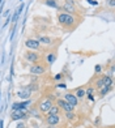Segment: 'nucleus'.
I'll return each mask as SVG.
<instances>
[{
    "mask_svg": "<svg viewBox=\"0 0 115 128\" xmlns=\"http://www.w3.org/2000/svg\"><path fill=\"white\" fill-rule=\"evenodd\" d=\"M46 122H47L48 126H56L60 122V118H59V115H58V114L56 115H47Z\"/></svg>",
    "mask_w": 115,
    "mask_h": 128,
    "instance_id": "nucleus-9",
    "label": "nucleus"
},
{
    "mask_svg": "<svg viewBox=\"0 0 115 128\" xmlns=\"http://www.w3.org/2000/svg\"><path fill=\"white\" fill-rule=\"evenodd\" d=\"M56 104H58V107L62 108V110H64L66 112L73 111V108H74V106H72L71 103H68L66 100H62V98H59V100L56 101Z\"/></svg>",
    "mask_w": 115,
    "mask_h": 128,
    "instance_id": "nucleus-4",
    "label": "nucleus"
},
{
    "mask_svg": "<svg viewBox=\"0 0 115 128\" xmlns=\"http://www.w3.org/2000/svg\"><path fill=\"white\" fill-rule=\"evenodd\" d=\"M93 94H94V89L93 88H88L85 90V96H88L89 100H93Z\"/></svg>",
    "mask_w": 115,
    "mask_h": 128,
    "instance_id": "nucleus-16",
    "label": "nucleus"
},
{
    "mask_svg": "<svg viewBox=\"0 0 115 128\" xmlns=\"http://www.w3.org/2000/svg\"><path fill=\"white\" fill-rule=\"evenodd\" d=\"M29 104V101H25V102H21V103H13L12 106V110H18V108H25Z\"/></svg>",
    "mask_w": 115,
    "mask_h": 128,
    "instance_id": "nucleus-14",
    "label": "nucleus"
},
{
    "mask_svg": "<svg viewBox=\"0 0 115 128\" xmlns=\"http://www.w3.org/2000/svg\"><path fill=\"white\" fill-rule=\"evenodd\" d=\"M106 5H108V7H114V0H106Z\"/></svg>",
    "mask_w": 115,
    "mask_h": 128,
    "instance_id": "nucleus-24",
    "label": "nucleus"
},
{
    "mask_svg": "<svg viewBox=\"0 0 115 128\" xmlns=\"http://www.w3.org/2000/svg\"><path fill=\"white\" fill-rule=\"evenodd\" d=\"M88 2H89L92 5H97V4H98V2H94V0H88Z\"/></svg>",
    "mask_w": 115,
    "mask_h": 128,
    "instance_id": "nucleus-27",
    "label": "nucleus"
},
{
    "mask_svg": "<svg viewBox=\"0 0 115 128\" xmlns=\"http://www.w3.org/2000/svg\"><path fill=\"white\" fill-rule=\"evenodd\" d=\"M0 128H3V120H0Z\"/></svg>",
    "mask_w": 115,
    "mask_h": 128,
    "instance_id": "nucleus-31",
    "label": "nucleus"
},
{
    "mask_svg": "<svg viewBox=\"0 0 115 128\" xmlns=\"http://www.w3.org/2000/svg\"><path fill=\"white\" fill-rule=\"evenodd\" d=\"M30 94H32V92H29L28 89H24V90H21V92L17 93V96H18L21 100H28V98L30 97Z\"/></svg>",
    "mask_w": 115,
    "mask_h": 128,
    "instance_id": "nucleus-11",
    "label": "nucleus"
},
{
    "mask_svg": "<svg viewBox=\"0 0 115 128\" xmlns=\"http://www.w3.org/2000/svg\"><path fill=\"white\" fill-rule=\"evenodd\" d=\"M66 116H67V118L70 119V120H73L74 118H76V115L73 114V111H68V112H66Z\"/></svg>",
    "mask_w": 115,
    "mask_h": 128,
    "instance_id": "nucleus-21",
    "label": "nucleus"
},
{
    "mask_svg": "<svg viewBox=\"0 0 115 128\" xmlns=\"http://www.w3.org/2000/svg\"><path fill=\"white\" fill-rule=\"evenodd\" d=\"M111 88H112V86H102V88H101V96H106L107 93L111 90Z\"/></svg>",
    "mask_w": 115,
    "mask_h": 128,
    "instance_id": "nucleus-18",
    "label": "nucleus"
},
{
    "mask_svg": "<svg viewBox=\"0 0 115 128\" xmlns=\"http://www.w3.org/2000/svg\"><path fill=\"white\" fill-rule=\"evenodd\" d=\"M74 96L77 97V100H78V98L85 97V89L84 88H77L76 89V93H74Z\"/></svg>",
    "mask_w": 115,
    "mask_h": 128,
    "instance_id": "nucleus-15",
    "label": "nucleus"
},
{
    "mask_svg": "<svg viewBox=\"0 0 115 128\" xmlns=\"http://www.w3.org/2000/svg\"><path fill=\"white\" fill-rule=\"evenodd\" d=\"M64 100H66L68 103H71L72 106H77L78 100H77V97L74 96V94H72V93H67V94L64 96Z\"/></svg>",
    "mask_w": 115,
    "mask_h": 128,
    "instance_id": "nucleus-10",
    "label": "nucleus"
},
{
    "mask_svg": "<svg viewBox=\"0 0 115 128\" xmlns=\"http://www.w3.org/2000/svg\"><path fill=\"white\" fill-rule=\"evenodd\" d=\"M38 43L39 44H51V43H52V39H51V38H48V37H39L38 38Z\"/></svg>",
    "mask_w": 115,
    "mask_h": 128,
    "instance_id": "nucleus-13",
    "label": "nucleus"
},
{
    "mask_svg": "<svg viewBox=\"0 0 115 128\" xmlns=\"http://www.w3.org/2000/svg\"><path fill=\"white\" fill-rule=\"evenodd\" d=\"M22 9H24V3H22V4L20 5V7H18V8H17V10H16V12H14V13H17V14H18V16H20V13H21V10H22Z\"/></svg>",
    "mask_w": 115,
    "mask_h": 128,
    "instance_id": "nucleus-22",
    "label": "nucleus"
},
{
    "mask_svg": "<svg viewBox=\"0 0 115 128\" xmlns=\"http://www.w3.org/2000/svg\"><path fill=\"white\" fill-rule=\"evenodd\" d=\"M47 112H48V115H56L58 112H59V107H58V106H52Z\"/></svg>",
    "mask_w": 115,
    "mask_h": 128,
    "instance_id": "nucleus-19",
    "label": "nucleus"
},
{
    "mask_svg": "<svg viewBox=\"0 0 115 128\" xmlns=\"http://www.w3.org/2000/svg\"><path fill=\"white\" fill-rule=\"evenodd\" d=\"M25 89H28L29 92H36V90H38V85L37 84H30L28 86V88H25Z\"/></svg>",
    "mask_w": 115,
    "mask_h": 128,
    "instance_id": "nucleus-20",
    "label": "nucleus"
},
{
    "mask_svg": "<svg viewBox=\"0 0 115 128\" xmlns=\"http://www.w3.org/2000/svg\"><path fill=\"white\" fill-rule=\"evenodd\" d=\"M29 71H30L32 74H42L46 72V67L42 66V64H34V66L30 67Z\"/></svg>",
    "mask_w": 115,
    "mask_h": 128,
    "instance_id": "nucleus-7",
    "label": "nucleus"
},
{
    "mask_svg": "<svg viewBox=\"0 0 115 128\" xmlns=\"http://www.w3.org/2000/svg\"><path fill=\"white\" fill-rule=\"evenodd\" d=\"M44 4H46V5H48V7H52V8H58L56 0H46Z\"/></svg>",
    "mask_w": 115,
    "mask_h": 128,
    "instance_id": "nucleus-17",
    "label": "nucleus"
},
{
    "mask_svg": "<svg viewBox=\"0 0 115 128\" xmlns=\"http://www.w3.org/2000/svg\"><path fill=\"white\" fill-rule=\"evenodd\" d=\"M101 81H102V84H103V86H112V78L110 77V76H103L102 78H101Z\"/></svg>",
    "mask_w": 115,
    "mask_h": 128,
    "instance_id": "nucleus-12",
    "label": "nucleus"
},
{
    "mask_svg": "<svg viewBox=\"0 0 115 128\" xmlns=\"http://www.w3.org/2000/svg\"><path fill=\"white\" fill-rule=\"evenodd\" d=\"M24 127H25V126H24V123H20V124H18V126H17L16 128H24Z\"/></svg>",
    "mask_w": 115,
    "mask_h": 128,
    "instance_id": "nucleus-30",
    "label": "nucleus"
},
{
    "mask_svg": "<svg viewBox=\"0 0 115 128\" xmlns=\"http://www.w3.org/2000/svg\"><path fill=\"white\" fill-rule=\"evenodd\" d=\"M62 78V73H59V74H56L55 76V80H60Z\"/></svg>",
    "mask_w": 115,
    "mask_h": 128,
    "instance_id": "nucleus-29",
    "label": "nucleus"
},
{
    "mask_svg": "<svg viewBox=\"0 0 115 128\" xmlns=\"http://www.w3.org/2000/svg\"><path fill=\"white\" fill-rule=\"evenodd\" d=\"M25 46H26L28 48H30V50H33V51H34V50H38V48H39V46H41V44L38 43V40H37V39L29 38V39H26Z\"/></svg>",
    "mask_w": 115,
    "mask_h": 128,
    "instance_id": "nucleus-8",
    "label": "nucleus"
},
{
    "mask_svg": "<svg viewBox=\"0 0 115 128\" xmlns=\"http://www.w3.org/2000/svg\"><path fill=\"white\" fill-rule=\"evenodd\" d=\"M96 72H97V73L101 72V66H97V67H96Z\"/></svg>",
    "mask_w": 115,
    "mask_h": 128,
    "instance_id": "nucleus-28",
    "label": "nucleus"
},
{
    "mask_svg": "<svg viewBox=\"0 0 115 128\" xmlns=\"http://www.w3.org/2000/svg\"><path fill=\"white\" fill-rule=\"evenodd\" d=\"M63 9H64L68 14L76 13V5H74V0H66L64 5H63Z\"/></svg>",
    "mask_w": 115,
    "mask_h": 128,
    "instance_id": "nucleus-3",
    "label": "nucleus"
},
{
    "mask_svg": "<svg viewBox=\"0 0 115 128\" xmlns=\"http://www.w3.org/2000/svg\"><path fill=\"white\" fill-rule=\"evenodd\" d=\"M47 128H55V126H50V127H47Z\"/></svg>",
    "mask_w": 115,
    "mask_h": 128,
    "instance_id": "nucleus-32",
    "label": "nucleus"
},
{
    "mask_svg": "<svg viewBox=\"0 0 115 128\" xmlns=\"http://www.w3.org/2000/svg\"><path fill=\"white\" fill-rule=\"evenodd\" d=\"M24 56H25V59H26L28 62H30V63H33V64H37L39 60H41V56H39V54H38V52H36V51H33V50L26 51L25 54H24Z\"/></svg>",
    "mask_w": 115,
    "mask_h": 128,
    "instance_id": "nucleus-2",
    "label": "nucleus"
},
{
    "mask_svg": "<svg viewBox=\"0 0 115 128\" xmlns=\"http://www.w3.org/2000/svg\"><path fill=\"white\" fill-rule=\"evenodd\" d=\"M58 88H64V89H66V88H67V85L62 82V84H58Z\"/></svg>",
    "mask_w": 115,
    "mask_h": 128,
    "instance_id": "nucleus-26",
    "label": "nucleus"
},
{
    "mask_svg": "<svg viewBox=\"0 0 115 128\" xmlns=\"http://www.w3.org/2000/svg\"><path fill=\"white\" fill-rule=\"evenodd\" d=\"M52 107V102H51V100H43V101H41V103H39V106H38V108H39V111L41 112H47L48 110Z\"/></svg>",
    "mask_w": 115,
    "mask_h": 128,
    "instance_id": "nucleus-6",
    "label": "nucleus"
},
{
    "mask_svg": "<svg viewBox=\"0 0 115 128\" xmlns=\"http://www.w3.org/2000/svg\"><path fill=\"white\" fill-rule=\"evenodd\" d=\"M58 20H59L60 25L63 28H66V29H73L74 22H76L74 17L72 14H68V13H60L59 16H58Z\"/></svg>",
    "mask_w": 115,
    "mask_h": 128,
    "instance_id": "nucleus-1",
    "label": "nucleus"
},
{
    "mask_svg": "<svg viewBox=\"0 0 115 128\" xmlns=\"http://www.w3.org/2000/svg\"><path fill=\"white\" fill-rule=\"evenodd\" d=\"M12 120H18L22 118H26V108H18V110H13L12 115H10Z\"/></svg>",
    "mask_w": 115,
    "mask_h": 128,
    "instance_id": "nucleus-5",
    "label": "nucleus"
},
{
    "mask_svg": "<svg viewBox=\"0 0 115 128\" xmlns=\"http://www.w3.org/2000/svg\"><path fill=\"white\" fill-rule=\"evenodd\" d=\"M102 86H103V84H102V81H101V80H98V81H97V88H98V89H101Z\"/></svg>",
    "mask_w": 115,
    "mask_h": 128,
    "instance_id": "nucleus-25",
    "label": "nucleus"
},
{
    "mask_svg": "<svg viewBox=\"0 0 115 128\" xmlns=\"http://www.w3.org/2000/svg\"><path fill=\"white\" fill-rule=\"evenodd\" d=\"M54 60H55V56H54V54H50V55H48V63L51 64Z\"/></svg>",
    "mask_w": 115,
    "mask_h": 128,
    "instance_id": "nucleus-23",
    "label": "nucleus"
}]
</instances>
